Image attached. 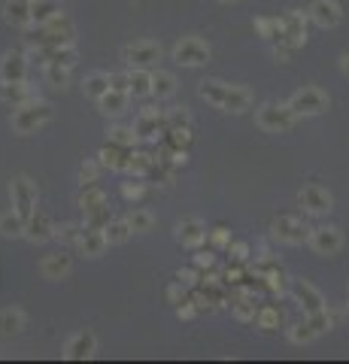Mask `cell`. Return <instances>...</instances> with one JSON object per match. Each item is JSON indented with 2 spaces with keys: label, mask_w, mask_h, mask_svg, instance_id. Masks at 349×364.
I'll return each instance as SVG.
<instances>
[{
  "label": "cell",
  "mask_w": 349,
  "mask_h": 364,
  "mask_svg": "<svg viewBox=\"0 0 349 364\" xmlns=\"http://www.w3.org/2000/svg\"><path fill=\"white\" fill-rule=\"evenodd\" d=\"M200 97L210 100L219 109H231V112H243L252 107V95L246 88L237 85H225V82H204L200 85Z\"/></svg>",
  "instance_id": "1"
},
{
  "label": "cell",
  "mask_w": 349,
  "mask_h": 364,
  "mask_svg": "<svg viewBox=\"0 0 349 364\" xmlns=\"http://www.w3.org/2000/svg\"><path fill=\"white\" fill-rule=\"evenodd\" d=\"M52 119V109L49 104L43 100H28V104H18L16 112H13V128L18 134H33L37 128H43Z\"/></svg>",
  "instance_id": "2"
},
{
  "label": "cell",
  "mask_w": 349,
  "mask_h": 364,
  "mask_svg": "<svg viewBox=\"0 0 349 364\" xmlns=\"http://www.w3.org/2000/svg\"><path fill=\"white\" fill-rule=\"evenodd\" d=\"M73 21L67 18L64 13L55 16L49 21H43V25H37V37H33V43L37 46H58V43H73Z\"/></svg>",
  "instance_id": "3"
},
{
  "label": "cell",
  "mask_w": 349,
  "mask_h": 364,
  "mask_svg": "<svg viewBox=\"0 0 349 364\" xmlns=\"http://www.w3.org/2000/svg\"><path fill=\"white\" fill-rule=\"evenodd\" d=\"M289 107H291L295 116H319V112L328 109V95H325L322 88L307 85V88H301L289 97Z\"/></svg>",
  "instance_id": "4"
},
{
  "label": "cell",
  "mask_w": 349,
  "mask_h": 364,
  "mask_svg": "<svg viewBox=\"0 0 349 364\" xmlns=\"http://www.w3.org/2000/svg\"><path fill=\"white\" fill-rule=\"evenodd\" d=\"M9 195H13V210L21 215V219H31L37 213V188L28 176H16L9 182Z\"/></svg>",
  "instance_id": "5"
},
{
  "label": "cell",
  "mask_w": 349,
  "mask_h": 364,
  "mask_svg": "<svg viewBox=\"0 0 349 364\" xmlns=\"http://www.w3.org/2000/svg\"><path fill=\"white\" fill-rule=\"evenodd\" d=\"M173 61L183 67H200L210 61V49H207V43H200L198 37H186L173 46Z\"/></svg>",
  "instance_id": "6"
},
{
  "label": "cell",
  "mask_w": 349,
  "mask_h": 364,
  "mask_svg": "<svg viewBox=\"0 0 349 364\" xmlns=\"http://www.w3.org/2000/svg\"><path fill=\"white\" fill-rule=\"evenodd\" d=\"M274 237L283 243H291V246H301V243H310V228L304 225L295 215H279L274 222Z\"/></svg>",
  "instance_id": "7"
},
{
  "label": "cell",
  "mask_w": 349,
  "mask_h": 364,
  "mask_svg": "<svg viewBox=\"0 0 349 364\" xmlns=\"http://www.w3.org/2000/svg\"><path fill=\"white\" fill-rule=\"evenodd\" d=\"M295 122H298V116L291 112L289 104H283V107L267 104V107L258 109V124H262L264 131H289Z\"/></svg>",
  "instance_id": "8"
},
{
  "label": "cell",
  "mask_w": 349,
  "mask_h": 364,
  "mask_svg": "<svg viewBox=\"0 0 349 364\" xmlns=\"http://www.w3.org/2000/svg\"><path fill=\"white\" fill-rule=\"evenodd\" d=\"M289 291H291V298H295V301L304 306V316L325 310V298L319 294V289L313 286V282H307V279H295V282L289 286Z\"/></svg>",
  "instance_id": "9"
},
{
  "label": "cell",
  "mask_w": 349,
  "mask_h": 364,
  "mask_svg": "<svg viewBox=\"0 0 349 364\" xmlns=\"http://www.w3.org/2000/svg\"><path fill=\"white\" fill-rule=\"evenodd\" d=\"M125 61L131 67H152V64L161 61V46L149 43V40H137L125 49Z\"/></svg>",
  "instance_id": "10"
},
{
  "label": "cell",
  "mask_w": 349,
  "mask_h": 364,
  "mask_svg": "<svg viewBox=\"0 0 349 364\" xmlns=\"http://www.w3.org/2000/svg\"><path fill=\"white\" fill-rule=\"evenodd\" d=\"M310 246H313V252H319V255H334V252H340V246H343V234L337 231V228H316V231L310 234Z\"/></svg>",
  "instance_id": "11"
},
{
  "label": "cell",
  "mask_w": 349,
  "mask_h": 364,
  "mask_svg": "<svg viewBox=\"0 0 349 364\" xmlns=\"http://www.w3.org/2000/svg\"><path fill=\"white\" fill-rule=\"evenodd\" d=\"M307 16L316 21L319 28H334V25H340V4L337 0H313V6L307 9Z\"/></svg>",
  "instance_id": "12"
},
{
  "label": "cell",
  "mask_w": 349,
  "mask_h": 364,
  "mask_svg": "<svg viewBox=\"0 0 349 364\" xmlns=\"http://www.w3.org/2000/svg\"><path fill=\"white\" fill-rule=\"evenodd\" d=\"M298 200H301V207L307 213H313V215H322V213L331 210V195L325 188H319V186H304Z\"/></svg>",
  "instance_id": "13"
},
{
  "label": "cell",
  "mask_w": 349,
  "mask_h": 364,
  "mask_svg": "<svg viewBox=\"0 0 349 364\" xmlns=\"http://www.w3.org/2000/svg\"><path fill=\"white\" fill-rule=\"evenodd\" d=\"M28 76V58L21 52H6L0 61V82H25Z\"/></svg>",
  "instance_id": "14"
},
{
  "label": "cell",
  "mask_w": 349,
  "mask_h": 364,
  "mask_svg": "<svg viewBox=\"0 0 349 364\" xmlns=\"http://www.w3.org/2000/svg\"><path fill=\"white\" fill-rule=\"evenodd\" d=\"M134 131H137V136H143V140H155L159 134L167 131L164 112H159V109H143L140 116H137V124H134Z\"/></svg>",
  "instance_id": "15"
},
{
  "label": "cell",
  "mask_w": 349,
  "mask_h": 364,
  "mask_svg": "<svg viewBox=\"0 0 349 364\" xmlns=\"http://www.w3.org/2000/svg\"><path fill=\"white\" fill-rule=\"evenodd\" d=\"M95 346H97L95 334L92 331H80V334H73L70 340H67L64 355L70 358V361H82V358H92L95 355Z\"/></svg>",
  "instance_id": "16"
},
{
  "label": "cell",
  "mask_w": 349,
  "mask_h": 364,
  "mask_svg": "<svg viewBox=\"0 0 349 364\" xmlns=\"http://www.w3.org/2000/svg\"><path fill=\"white\" fill-rule=\"evenodd\" d=\"M279 18H283V40L291 43L295 49H301V46L307 43V25H304V16L301 13H286Z\"/></svg>",
  "instance_id": "17"
},
{
  "label": "cell",
  "mask_w": 349,
  "mask_h": 364,
  "mask_svg": "<svg viewBox=\"0 0 349 364\" xmlns=\"http://www.w3.org/2000/svg\"><path fill=\"white\" fill-rule=\"evenodd\" d=\"M76 249H80V252H85L88 258H97V255L107 249L104 228H82L80 240H76Z\"/></svg>",
  "instance_id": "18"
},
{
  "label": "cell",
  "mask_w": 349,
  "mask_h": 364,
  "mask_svg": "<svg viewBox=\"0 0 349 364\" xmlns=\"http://www.w3.org/2000/svg\"><path fill=\"white\" fill-rule=\"evenodd\" d=\"M176 240L183 246H188V249H195V246H200L207 240V228L198 219H186V222L176 225Z\"/></svg>",
  "instance_id": "19"
},
{
  "label": "cell",
  "mask_w": 349,
  "mask_h": 364,
  "mask_svg": "<svg viewBox=\"0 0 349 364\" xmlns=\"http://www.w3.org/2000/svg\"><path fill=\"white\" fill-rule=\"evenodd\" d=\"M131 155H134V149H125V146L109 143L107 149H100L97 161L104 164V167H109V170H128L131 167Z\"/></svg>",
  "instance_id": "20"
},
{
  "label": "cell",
  "mask_w": 349,
  "mask_h": 364,
  "mask_svg": "<svg viewBox=\"0 0 349 364\" xmlns=\"http://www.w3.org/2000/svg\"><path fill=\"white\" fill-rule=\"evenodd\" d=\"M70 267H73V258L67 252H55L49 258H43V264H40V270H43V277L46 279H61V277L70 273Z\"/></svg>",
  "instance_id": "21"
},
{
  "label": "cell",
  "mask_w": 349,
  "mask_h": 364,
  "mask_svg": "<svg viewBox=\"0 0 349 364\" xmlns=\"http://www.w3.org/2000/svg\"><path fill=\"white\" fill-rule=\"evenodd\" d=\"M4 18L9 21V25H16V28H31L33 25L31 0H9V4L4 6Z\"/></svg>",
  "instance_id": "22"
},
{
  "label": "cell",
  "mask_w": 349,
  "mask_h": 364,
  "mask_svg": "<svg viewBox=\"0 0 349 364\" xmlns=\"http://www.w3.org/2000/svg\"><path fill=\"white\" fill-rule=\"evenodd\" d=\"M52 231H55V228H52V222L46 219V215H43V213H33L31 219H28L25 237H28V240H33V243H43V240H49V237H52Z\"/></svg>",
  "instance_id": "23"
},
{
  "label": "cell",
  "mask_w": 349,
  "mask_h": 364,
  "mask_svg": "<svg viewBox=\"0 0 349 364\" xmlns=\"http://www.w3.org/2000/svg\"><path fill=\"white\" fill-rule=\"evenodd\" d=\"M21 328H25V313L13 310V306L0 310V337H16L21 334Z\"/></svg>",
  "instance_id": "24"
},
{
  "label": "cell",
  "mask_w": 349,
  "mask_h": 364,
  "mask_svg": "<svg viewBox=\"0 0 349 364\" xmlns=\"http://www.w3.org/2000/svg\"><path fill=\"white\" fill-rule=\"evenodd\" d=\"M131 79V95L134 97H149L152 95V70H146V67H134L128 73Z\"/></svg>",
  "instance_id": "25"
},
{
  "label": "cell",
  "mask_w": 349,
  "mask_h": 364,
  "mask_svg": "<svg viewBox=\"0 0 349 364\" xmlns=\"http://www.w3.org/2000/svg\"><path fill=\"white\" fill-rule=\"evenodd\" d=\"M55 16H61V6L55 4V0H31V18H33V25H43V21H49Z\"/></svg>",
  "instance_id": "26"
},
{
  "label": "cell",
  "mask_w": 349,
  "mask_h": 364,
  "mask_svg": "<svg viewBox=\"0 0 349 364\" xmlns=\"http://www.w3.org/2000/svg\"><path fill=\"white\" fill-rule=\"evenodd\" d=\"M0 97H4L6 104H13V107H18V104H28V100H33L25 82H4V85H0Z\"/></svg>",
  "instance_id": "27"
},
{
  "label": "cell",
  "mask_w": 349,
  "mask_h": 364,
  "mask_svg": "<svg viewBox=\"0 0 349 364\" xmlns=\"http://www.w3.org/2000/svg\"><path fill=\"white\" fill-rule=\"evenodd\" d=\"M25 228H28V219H21L16 210L0 215V234L4 237H25Z\"/></svg>",
  "instance_id": "28"
},
{
  "label": "cell",
  "mask_w": 349,
  "mask_h": 364,
  "mask_svg": "<svg viewBox=\"0 0 349 364\" xmlns=\"http://www.w3.org/2000/svg\"><path fill=\"white\" fill-rule=\"evenodd\" d=\"M100 104V109L104 112H109V116H119L122 109H125V104H128V91H116V88H109L104 97L97 100Z\"/></svg>",
  "instance_id": "29"
},
{
  "label": "cell",
  "mask_w": 349,
  "mask_h": 364,
  "mask_svg": "<svg viewBox=\"0 0 349 364\" xmlns=\"http://www.w3.org/2000/svg\"><path fill=\"white\" fill-rule=\"evenodd\" d=\"M80 207H82V213H92V210H97V207H107V195H104V188H97V186H82Z\"/></svg>",
  "instance_id": "30"
},
{
  "label": "cell",
  "mask_w": 349,
  "mask_h": 364,
  "mask_svg": "<svg viewBox=\"0 0 349 364\" xmlns=\"http://www.w3.org/2000/svg\"><path fill=\"white\" fill-rule=\"evenodd\" d=\"M279 322H283V313L276 310V306H258V313H255V325L262 328V331H274V328H279Z\"/></svg>",
  "instance_id": "31"
},
{
  "label": "cell",
  "mask_w": 349,
  "mask_h": 364,
  "mask_svg": "<svg viewBox=\"0 0 349 364\" xmlns=\"http://www.w3.org/2000/svg\"><path fill=\"white\" fill-rule=\"evenodd\" d=\"M125 222L131 225V231L134 234H146V231H152V225H155V215L149 213V210H131L128 215H125Z\"/></svg>",
  "instance_id": "32"
},
{
  "label": "cell",
  "mask_w": 349,
  "mask_h": 364,
  "mask_svg": "<svg viewBox=\"0 0 349 364\" xmlns=\"http://www.w3.org/2000/svg\"><path fill=\"white\" fill-rule=\"evenodd\" d=\"M131 225L125 219H109L104 225V237H107V243H125L128 237H131Z\"/></svg>",
  "instance_id": "33"
},
{
  "label": "cell",
  "mask_w": 349,
  "mask_h": 364,
  "mask_svg": "<svg viewBox=\"0 0 349 364\" xmlns=\"http://www.w3.org/2000/svg\"><path fill=\"white\" fill-rule=\"evenodd\" d=\"M173 91H176V79H173V73H164V70L152 73V95H155V97L164 100V97H171Z\"/></svg>",
  "instance_id": "34"
},
{
  "label": "cell",
  "mask_w": 349,
  "mask_h": 364,
  "mask_svg": "<svg viewBox=\"0 0 349 364\" xmlns=\"http://www.w3.org/2000/svg\"><path fill=\"white\" fill-rule=\"evenodd\" d=\"M255 31L262 33L264 40L279 43V40H283V18H258L255 21Z\"/></svg>",
  "instance_id": "35"
},
{
  "label": "cell",
  "mask_w": 349,
  "mask_h": 364,
  "mask_svg": "<svg viewBox=\"0 0 349 364\" xmlns=\"http://www.w3.org/2000/svg\"><path fill=\"white\" fill-rule=\"evenodd\" d=\"M234 306V316L240 318V322H255V313H258V306H255V301H252V294L246 291V294H240L237 301L231 304Z\"/></svg>",
  "instance_id": "36"
},
{
  "label": "cell",
  "mask_w": 349,
  "mask_h": 364,
  "mask_svg": "<svg viewBox=\"0 0 349 364\" xmlns=\"http://www.w3.org/2000/svg\"><path fill=\"white\" fill-rule=\"evenodd\" d=\"M109 91V76L107 73H92L85 79V95L88 97H95V100H100Z\"/></svg>",
  "instance_id": "37"
},
{
  "label": "cell",
  "mask_w": 349,
  "mask_h": 364,
  "mask_svg": "<svg viewBox=\"0 0 349 364\" xmlns=\"http://www.w3.org/2000/svg\"><path fill=\"white\" fill-rule=\"evenodd\" d=\"M316 337V331H313V325L304 318V322H298V325H291V331H289V340L291 343H310V340Z\"/></svg>",
  "instance_id": "38"
},
{
  "label": "cell",
  "mask_w": 349,
  "mask_h": 364,
  "mask_svg": "<svg viewBox=\"0 0 349 364\" xmlns=\"http://www.w3.org/2000/svg\"><path fill=\"white\" fill-rule=\"evenodd\" d=\"M137 140H140L137 131H128V128H112L109 131V143L125 146V149H134V143H137Z\"/></svg>",
  "instance_id": "39"
},
{
  "label": "cell",
  "mask_w": 349,
  "mask_h": 364,
  "mask_svg": "<svg viewBox=\"0 0 349 364\" xmlns=\"http://www.w3.org/2000/svg\"><path fill=\"white\" fill-rule=\"evenodd\" d=\"M100 161H85L82 167H80V182L82 186H97V179H100Z\"/></svg>",
  "instance_id": "40"
},
{
  "label": "cell",
  "mask_w": 349,
  "mask_h": 364,
  "mask_svg": "<svg viewBox=\"0 0 349 364\" xmlns=\"http://www.w3.org/2000/svg\"><path fill=\"white\" fill-rule=\"evenodd\" d=\"M46 82H52V85H67L70 82V67H58V64H49L46 67Z\"/></svg>",
  "instance_id": "41"
},
{
  "label": "cell",
  "mask_w": 349,
  "mask_h": 364,
  "mask_svg": "<svg viewBox=\"0 0 349 364\" xmlns=\"http://www.w3.org/2000/svg\"><path fill=\"white\" fill-rule=\"evenodd\" d=\"M164 124L167 128H191V116L186 109H171L164 112Z\"/></svg>",
  "instance_id": "42"
},
{
  "label": "cell",
  "mask_w": 349,
  "mask_h": 364,
  "mask_svg": "<svg viewBox=\"0 0 349 364\" xmlns=\"http://www.w3.org/2000/svg\"><path fill=\"white\" fill-rule=\"evenodd\" d=\"M255 273H258V279H264V277H274V273H283V267H279V261H274V258H258Z\"/></svg>",
  "instance_id": "43"
},
{
  "label": "cell",
  "mask_w": 349,
  "mask_h": 364,
  "mask_svg": "<svg viewBox=\"0 0 349 364\" xmlns=\"http://www.w3.org/2000/svg\"><path fill=\"white\" fill-rule=\"evenodd\" d=\"M207 237H210V243L216 246V249H228L231 246V231L228 228H213V231H207Z\"/></svg>",
  "instance_id": "44"
},
{
  "label": "cell",
  "mask_w": 349,
  "mask_h": 364,
  "mask_svg": "<svg viewBox=\"0 0 349 364\" xmlns=\"http://www.w3.org/2000/svg\"><path fill=\"white\" fill-rule=\"evenodd\" d=\"M80 234H82V228L80 225H64L61 231H58V237L64 243H70V246H76V240H80Z\"/></svg>",
  "instance_id": "45"
},
{
  "label": "cell",
  "mask_w": 349,
  "mask_h": 364,
  "mask_svg": "<svg viewBox=\"0 0 349 364\" xmlns=\"http://www.w3.org/2000/svg\"><path fill=\"white\" fill-rule=\"evenodd\" d=\"M213 261H216V252H213V249H200V252L195 255V261H191V264H195L198 270H204V267H213Z\"/></svg>",
  "instance_id": "46"
},
{
  "label": "cell",
  "mask_w": 349,
  "mask_h": 364,
  "mask_svg": "<svg viewBox=\"0 0 349 364\" xmlns=\"http://www.w3.org/2000/svg\"><path fill=\"white\" fill-rule=\"evenodd\" d=\"M109 88L128 91V95H131V79H128V73H112V76H109Z\"/></svg>",
  "instance_id": "47"
},
{
  "label": "cell",
  "mask_w": 349,
  "mask_h": 364,
  "mask_svg": "<svg viewBox=\"0 0 349 364\" xmlns=\"http://www.w3.org/2000/svg\"><path fill=\"white\" fill-rule=\"evenodd\" d=\"M198 279H204V277L198 273L195 264H191L188 270H179V282H183V286H198Z\"/></svg>",
  "instance_id": "48"
},
{
  "label": "cell",
  "mask_w": 349,
  "mask_h": 364,
  "mask_svg": "<svg viewBox=\"0 0 349 364\" xmlns=\"http://www.w3.org/2000/svg\"><path fill=\"white\" fill-rule=\"evenodd\" d=\"M143 191H146V188H143V182H134V186L128 182V186L122 188V195H125L128 200H140V198H143Z\"/></svg>",
  "instance_id": "49"
},
{
  "label": "cell",
  "mask_w": 349,
  "mask_h": 364,
  "mask_svg": "<svg viewBox=\"0 0 349 364\" xmlns=\"http://www.w3.org/2000/svg\"><path fill=\"white\" fill-rule=\"evenodd\" d=\"M167 298H171L173 304H183V301L188 298V294H186V286H183V282H179V279H176V286H171V289H167Z\"/></svg>",
  "instance_id": "50"
},
{
  "label": "cell",
  "mask_w": 349,
  "mask_h": 364,
  "mask_svg": "<svg viewBox=\"0 0 349 364\" xmlns=\"http://www.w3.org/2000/svg\"><path fill=\"white\" fill-rule=\"evenodd\" d=\"M228 252L234 255V261H246V258H249V246H246V243H231Z\"/></svg>",
  "instance_id": "51"
},
{
  "label": "cell",
  "mask_w": 349,
  "mask_h": 364,
  "mask_svg": "<svg viewBox=\"0 0 349 364\" xmlns=\"http://www.w3.org/2000/svg\"><path fill=\"white\" fill-rule=\"evenodd\" d=\"M225 277H228V282H240V279H243V267H228V273H225Z\"/></svg>",
  "instance_id": "52"
},
{
  "label": "cell",
  "mask_w": 349,
  "mask_h": 364,
  "mask_svg": "<svg viewBox=\"0 0 349 364\" xmlns=\"http://www.w3.org/2000/svg\"><path fill=\"white\" fill-rule=\"evenodd\" d=\"M340 67H343V73H349V52H346L343 58H340Z\"/></svg>",
  "instance_id": "53"
},
{
  "label": "cell",
  "mask_w": 349,
  "mask_h": 364,
  "mask_svg": "<svg viewBox=\"0 0 349 364\" xmlns=\"http://www.w3.org/2000/svg\"><path fill=\"white\" fill-rule=\"evenodd\" d=\"M222 4H231V0H222Z\"/></svg>",
  "instance_id": "54"
}]
</instances>
